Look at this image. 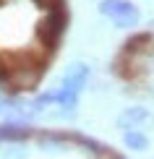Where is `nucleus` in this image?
Segmentation results:
<instances>
[{
    "label": "nucleus",
    "mask_w": 154,
    "mask_h": 159,
    "mask_svg": "<svg viewBox=\"0 0 154 159\" xmlns=\"http://www.w3.org/2000/svg\"><path fill=\"white\" fill-rule=\"evenodd\" d=\"M99 13L107 16L115 26H136L138 24V11L128 0H102L99 3Z\"/></svg>",
    "instance_id": "f257e3e1"
},
{
    "label": "nucleus",
    "mask_w": 154,
    "mask_h": 159,
    "mask_svg": "<svg viewBox=\"0 0 154 159\" xmlns=\"http://www.w3.org/2000/svg\"><path fill=\"white\" fill-rule=\"evenodd\" d=\"M120 125H123L125 130L128 128H144V125H152V115L146 110H128V112H123L120 115Z\"/></svg>",
    "instance_id": "f03ea898"
},
{
    "label": "nucleus",
    "mask_w": 154,
    "mask_h": 159,
    "mask_svg": "<svg viewBox=\"0 0 154 159\" xmlns=\"http://www.w3.org/2000/svg\"><path fill=\"white\" fill-rule=\"evenodd\" d=\"M29 136V130L21 125H0V141H21Z\"/></svg>",
    "instance_id": "7ed1b4c3"
},
{
    "label": "nucleus",
    "mask_w": 154,
    "mask_h": 159,
    "mask_svg": "<svg viewBox=\"0 0 154 159\" xmlns=\"http://www.w3.org/2000/svg\"><path fill=\"white\" fill-rule=\"evenodd\" d=\"M125 143H128L131 149H146L149 141H146V136L138 128H128V130H125Z\"/></svg>",
    "instance_id": "20e7f679"
}]
</instances>
